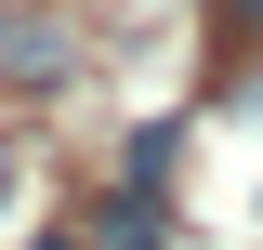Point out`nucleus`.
I'll use <instances>...</instances> for the list:
<instances>
[{
    "label": "nucleus",
    "instance_id": "nucleus-6",
    "mask_svg": "<svg viewBox=\"0 0 263 250\" xmlns=\"http://www.w3.org/2000/svg\"><path fill=\"white\" fill-rule=\"evenodd\" d=\"M0 198H13V145H0Z\"/></svg>",
    "mask_w": 263,
    "mask_h": 250
},
{
    "label": "nucleus",
    "instance_id": "nucleus-3",
    "mask_svg": "<svg viewBox=\"0 0 263 250\" xmlns=\"http://www.w3.org/2000/svg\"><path fill=\"white\" fill-rule=\"evenodd\" d=\"M171 171H184V132L145 119V132H132V158H119V185H158V198H171Z\"/></svg>",
    "mask_w": 263,
    "mask_h": 250
},
{
    "label": "nucleus",
    "instance_id": "nucleus-1",
    "mask_svg": "<svg viewBox=\"0 0 263 250\" xmlns=\"http://www.w3.org/2000/svg\"><path fill=\"white\" fill-rule=\"evenodd\" d=\"M0 79H13V93H53V79H79V27H66L53 0H13V13H0Z\"/></svg>",
    "mask_w": 263,
    "mask_h": 250
},
{
    "label": "nucleus",
    "instance_id": "nucleus-5",
    "mask_svg": "<svg viewBox=\"0 0 263 250\" xmlns=\"http://www.w3.org/2000/svg\"><path fill=\"white\" fill-rule=\"evenodd\" d=\"M40 250H79V224H53V237H40Z\"/></svg>",
    "mask_w": 263,
    "mask_h": 250
},
{
    "label": "nucleus",
    "instance_id": "nucleus-2",
    "mask_svg": "<svg viewBox=\"0 0 263 250\" xmlns=\"http://www.w3.org/2000/svg\"><path fill=\"white\" fill-rule=\"evenodd\" d=\"M79 250H171V198L158 185H105L92 224H79Z\"/></svg>",
    "mask_w": 263,
    "mask_h": 250
},
{
    "label": "nucleus",
    "instance_id": "nucleus-4",
    "mask_svg": "<svg viewBox=\"0 0 263 250\" xmlns=\"http://www.w3.org/2000/svg\"><path fill=\"white\" fill-rule=\"evenodd\" d=\"M224 40H263V0H224Z\"/></svg>",
    "mask_w": 263,
    "mask_h": 250
}]
</instances>
